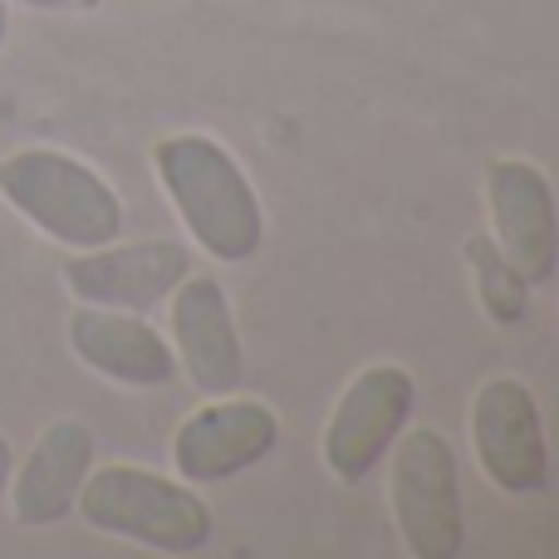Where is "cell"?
<instances>
[{
    "instance_id": "obj_13",
    "label": "cell",
    "mask_w": 559,
    "mask_h": 559,
    "mask_svg": "<svg viewBox=\"0 0 559 559\" xmlns=\"http://www.w3.org/2000/svg\"><path fill=\"white\" fill-rule=\"evenodd\" d=\"M462 261L466 271H472V289H476V305H481V314L491 319V324H521L525 314H531V280L515 271L511 261H506V251L496 246L491 231H472L462 241Z\"/></svg>"
},
{
    "instance_id": "obj_4",
    "label": "cell",
    "mask_w": 559,
    "mask_h": 559,
    "mask_svg": "<svg viewBox=\"0 0 559 559\" xmlns=\"http://www.w3.org/2000/svg\"><path fill=\"white\" fill-rule=\"evenodd\" d=\"M388 462V506L413 559H456L466 545L462 472L447 432L437 427H403Z\"/></svg>"
},
{
    "instance_id": "obj_9",
    "label": "cell",
    "mask_w": 559,
    "mask_h": 559,
    "mask_svg": "<svg viewBox=\"0 0 559 559\" xmlns=\"http://www.w3.org/2000/svg\"><path fill=\"white\" fill-rule=\"evenodd\" d=\"M59 275H64V289L79 305L147 314L192 275V251L182 241H167V236H147V241L128 246L108 241L94 251H74Z\"/></svg>"
},
{
    "instance_id": "obj_14",
    "label": "cell",
    "mask_w": 559,
    "mask_h": 559,
    "mask_svg": "<svg viewBox=\"0 0 559 559\" xmlns=\"http://www.w3.org/2000/svg\"><path fill=\"white\" fill-rule=\"evenodd\" d=\"M15 5L49 10V15H88V10H98L104 0H15Z\"/></svg>"
},
{
    "instance_id": "obj_2",
    "label": "cell",
    "mask_w": 559,
    "mask_h": 559,
    "mask_svg": "<svg viewBox=\"0 0 559 559\" xmlns=\"http://www.w3.org/2000/svg\"><path fill=\"white\" fill-rule=\"evenodd\" d=\"M74 511L94 535L128 540L138 550H153L167 559L206 550L216 535L212 506L197 496V486L133 462H108V466L94 462Z\"/></svg>"
},
{
    "instance_id": "obj_10",
    "label": "cell",
    "mask_w": 559,
    "mask_h": 559,
    "mask_svg": "<svg viewBox=\"0 0 559 559\" xmlns=\"http://www.w3.org/2000/svg\"><path fill=\"white\" fill-rule=\"evenodd\" d=\"M167 329H173V354L187 383L202 397L241 393L246 383V348L231 314V295L216 275H187L167 295Z\"/></svg>"
},
{
    "instance_id": "obj_8",
    "label": "cell",
    "mask_w": 559,
    "mask_h": 559,
    "mask_svg": "<svg viewBox=\"0 0 559 559\" xmlns=\"http://www.w3.org/2000/svg\"><path fill=\"white\" fill-rule=\"evenodd\" d=\"M486 212L491 236L531 285H545L559 271V206L550 173L531 157H491L486 163Z\"/></svg>"
},
{
    "instance_id": "obj_11",
    "label": "cell",
    "mask_w": 559,
    "mask_h": 559,
    "mask_svg": "<svg viewBox=\"0 0 559 559\" xmlns=\"http://www.w3.org/2000/svg\"><path fill=\"white\" fill-rule=\"evenodd\" d=\"M69 354L88 368V373L108 378L133 393H157L177 378L173 338H163L147 314L133 309H104V305H79L64 324Z\"/></svg>"
},
{
    "instance_id": "obj_3",
    "label": "cell",
    "mask_w": 559,
    "mask_h": 559,
    "mask_svg": "<svg viewBox=\"0 0 559 559\" xmlns=\"http://www.w3.org/2000/svg\"><path fill=\"white\" fill-rule=\"evenodd\" d=\"M0 197L64 251H94L123 236V197L94 163L59 147L0 157Z\"/></svg>"
},
{
    "instance_id": "obj_5",
    "label": "cell",
    "mask_w": 559,
    "mask_h": 559,
    "mask_svg": "<svg viewBox=\"0 0 559 559\" xmlns=\"http://www.w3.org/2000/svg\"><path fill=\"white\" fill-rule=\"evenodd\" d=\"M417 407V378L403 364L383 358V364L358 368L334 397L324 432H319V456L324 472L344 486H358L383 466L403 427L413 423Z\"/></svg>"
},
{
    "instance_id": "obj_1",
    "label": "cell",
    "mask_w": 559,
    "mask_h": 559,
    "mask_svg": "<svg viewBox=\"0 0 559 559\" xmlns=\"http://www.w3.org/2000/svg\"><path fill=\"white\" fill-rule=\"evenodd\" d=\"M153 173L182 231L202 255L241 265L265 241V206L246 167L212 133H167L153 143Z\"/></svg>"
},
{
    "instance_id": "obj_15",
    "label": "cell",
    "mask_w": 559,
    "mask_h": 559,
    "mask_svg": "<svg viewBox=\"0 0 559 559\" xmlns=\"http://www.w3.org/2000/svg\"><path fill=\"white\" fill-rule=\"evenodd\" d=\"M10 472H15V447H10V437L0 432V496L10 491Z\"/></svg>"
},
{
    "instance_id": "obj_7",
    "label": "cell",
    "mask_w": 559,
    "mask_h": 559,
    "mask_svg": "<svg viewBox=\"0 0 559 559\" xmlns=\"http://www.w3.org/2000/svg\"><path fill=\"white\" fill-rule=\"evenodd\" d=\"M280 447V413L261 397L222 393L177 423L173 466L187 486H216L261 466Z\"/></svg>"
},
{
    "instance_id": "obj_12",
    "label": "cell",
    "mask_w": 559,
    "mask_h": 559,
    "mask_svg": "<svg viewBox=\"0 0 559 559\" xmlns=\"http://www.w3.org/2000/svg\"><path fill=\"white\" fill-rule=\"evenodd\" d=\"M94 427L84 417H55L45 432L35 437L29 456L10 472V515L25 531H49V525L69 521L74 501L84 491L88 472H94Z\"/></svg>"
},
{
    "instance_id": "obj_6",
    "label": "cell",
    "mask_w": 559,
    "mask_h": 559,
    "mask_svg": "<svg viewBox=\"0 0 559 559\" xmlns=\"http://www.w3.org/2000/svg\"><path fill=\"white\" fill-rule=\"evenodd\" d=\"M466 432H472L476 466L496 491L540 496L550 486V442H545L540 397L515 373H491L476 383Z\"/></svg>"
},
{
    "instance_id": "obj_16",
    "label": "cell",
    "mask_w": 559,
    "mask_h": 559,
    "mask_svg": "<svg viewBox=\"0 0 559 559\" xmlns=\"http://www.w3.org/2000/svg\"><path fill=\"white\" fill-rule=\"evenodd\" d=\"M5 39H10V5L0 0V45H5Z\"/></svg>"
}]
</instances>
